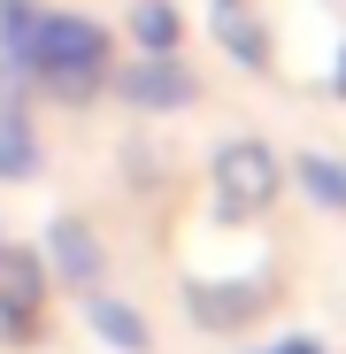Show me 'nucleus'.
Instances as JSON below:
<instances>
[{
    "label": "nucleus",
    "mask_w": 346,
    "mask_h": 354,
    "mask_svg": "<svg viewBox=\"0 0 346 354\" xmlns=\"http://www.w3.org/2000/svg\"><path fill=\"white\" fill-rule=\"evenodd\" d=\"M108 62H115V31L70 8H39L31 46H23V77L39 100H62V108H93L108 93Z\"/></svg>",
    "instance_id": "obj_1"
},
{
    "label": "nucleus",
    "mask_w": 346,
    "mask_h": 354,
    "mask_svg": "<svg viewBox=\"0 0 346 354\" xmlns=\"http://www.w3.org/2000/svg\"><path fill=\"white\" fill-rule=\"evenodd\" d=\"M208 185H215V216H223V223H247V216H262V208L277 201L285 162H277L262 139H223L215 162H208Z\"/></svg>",
    "instance_id": "obj_2"
},
{
    "label": "nucleus",
    "mask_w": 346,
    "mask_h": 354,
    "mask_svg": "<svg viewBox=\"0 0 346 354\" xmlns=\"http://www.w3.org/2000/svg\"><path fill=\"white\" fill-rule=\"evenodd\" d=\"M108 93L139 115H169L200 93V77L185 70V54H124V62H108Z\"/></svg>",
    "instance_id": "obj_3"
},
{
    "label": "nucleus",
    "mask_w": 346,
    "mask_h": 354,
    "mask_svg": "<svg viewBox=\"0 0 346 354\" xmlns=\"http://www.w3.org/2000/svg\"><path fill=\"white\" fill-rule=\"evenodd\" d=\"M46 262L31 254V247H0V339L8 346H23L31 331H39V308H46Z\"/></svg>",
    "instance_id": "obj_4"
},
{
    "label": "nucleus",
    "mask_w": 346,
    "mask_h": 354,
    "mask_svg": "<svg viewBox=\"0 0 346 354\" xmlns=\"http://www.w3.org/2000/svg\"><path fill=\"white\" fill-rule=\"evenodd\" d=\"M39 262H46V277H62V292H85V285L108 277V247H100V231L85 216H54Z\"/></svg>",
    "instance_id": "obj_5"
},
{
    "label": "nucleus",
    "mask_w": 346,
    "mask_h": 354,
    "mask_svg": "<svg viewBox=\"0 0 346 354\" xmlns=\"http://www.w3.org/2000/svg\"><path fill=\"white\" fill-rule=\"evenodd\" d=\"M269 301H262V285H239V277H193L185 285V316L200 324V331H239V324H254Z\"/></svg>",
    "instance_id": "obj_6"
},
{
    "label": "nucleus",
    "mask_w": 346,
    "mask_h": 354,
    "mask_svg": "<svg viewBox=\"0 0 346 354\" xmlns=\"http://www.w3.org/2000/svg\"><path fill=\"white\" fill-rule=\"evenodd\" d=\"M77 308H85V324H93L100 346H115V354H154V324L139 316V301H124V292H108V285H85Z\"/></svg>",
    "instance_id": "obj_7"
},
{
    "label": "nucleus",
    "mask_w": 346,
    "mask_h": 354,
    "mask_svg": "<svg viewBox=\"0 0 346 354\" xmlns=\"http://www.w3.org/2000/svg\"><path fill=\"white\" fill-rule=\"evenodd\" d=\"M208 31H215V46L231 54V62L269 70V31L254 16V0H208Z\"/></svg>",
    "instance_id": "obj_8"
},
{
    "label": "nucleus",
    "mask_w": 346,
    "mask_h": 354,
    "mask_svg": "<svg viewBox=\"0 0 346 354\" xmlns=\"http://www.w3.org/2000/svg\"><path fill=\"white\" fill-rule=\"evenodd\" d=\"M124 39H131V54H177L185 24L169 0H124Z\"/></svg>",
    "instance_id": "obj_9"
},
{
    "label": "nucleus",
    "mask_w": 346,
    "mask_h": 354,
    "mask_svg": "<svg viewBox=\"0 0 346 354\" xmlns=\"http://www.w3.org/2000/svg\"><path fill=\"white\" fill-rule=\"evenodd\" d=\"M39 131L31 124H0V177H8V185H31V177H39Z\"/></svg>",
    "instance_id": "obj_10"
},
{
    "label": "nucleus",
    "mask_w": 346,
    "mask_h": 354,
    "mask_svg": "<svg viewBox=\"0 0 346 354\" xmlns=\"http://www.w3.org/2000/svg\"><path fill=\"white\" fill-rule=\"evenodd\" d=\"M293 177L316 193V201H331V208H346V162H331V154H300L293 162Z\"/></svg>",
    "instance_id": "obj_11"
},
{
    "label": "nucleus",
    "mask_w": 346,
    "mask_h": 354,
    "mask_svg": "<svg viewBox=\"0 0 346 354\" xmlns=\"http://www.w3.org/2000/svg\"><path fill=\"white\" fill-rule=\"evenodd\" d=\"M31 24H39V0H0V62H16V70H23Z\"/></svg>",
    "instance_id": "obj_12"
},
{
    "label": "nucleus",
    "mask_w": 346,
    "mask_h": 354,
    "mask_svg": "<svg viewBox=\"0 0 346 354\" xmlns=\"http://www.w3.org/2000/svg\"><path fill=\"white\" fill-rule=\"evenodd\" d=\"M269 354H316V346H308V339H285V346H269Z\"/></svg>",
    "instance_id": "obj_13"
},
{
    "label": "nucleus",
    "mask_w": 346,
    "mask_h": 354,
    "mask_svg": "<svg viewBox=\"0 0 346 354\" xmlns=\"http://www.w3.org/2000/svg\"><path fill=\"white\" fill-rule=\"evenodd\" d=\"M338 93H346V54H338Z\"/></svg>",
    "instance_id": "obj_14"
},
{
    "label": "nucleus",
    "mask_w": 346,
    "mask_h": 354,
    "mask_svg": "<svg viewBox=\"0 0 346 354\" xmlns=\"http://www.w3.org/2000/svg\"><path fill=\"white\" fill-rule=\"evenodd\" d=\"M0 247H8V239H0Z\"/></svg>",
    "instance_id": "obj_15"
}]
</instances>
